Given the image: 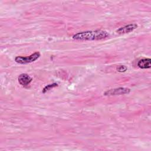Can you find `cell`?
Masks as SVG:
<instances>
[{
	"label": "cell",
	"instance_id": "7a4b0ae2",
	"mask_svg": "<svg viewBox=\"0 0 151 151\" xmlns=\"http://www.w3.org/2000/svg\"><path fill=\"white\" fill-rule=\"evenodd\" d=\"M40 57V53L39 52H35L29 56H17L15 58V62L21 64H25L35 61Z\"/></svg>",
	"mask_w": 151,
	"mask_h": 151
},
{
	"label": "cell",
	"instance_id": "5b68a950",
	"mask_svg": "<svg viewBox=\"0 0 151 151\" xmlns=\"http://www.w3.org/2000/svg\"><path fill=\"white\" fill-rule=\"evenodd\" d=\"M18 80L19 83L21 85L23 86H28L32 81V79L29 76L24 73L20 74L18 78Z\"/></svg>",
	"mask_w": 151,
	"mask_h": 151
},
{
	"label": "cell",
	"instance_id": "3957f363",
	"mask_svg": "<svg viewBox=\"0 0 151 151\" xmlns=\"http://www.w3.org/2000/svg\"><path fill=\"white\" fill-rule=\"evenodd\" d=\"M130 91V90L126 87H119L113 89H110L104 92L105 96H116V95H122L128 94Z\"/></svg>",
	"mask_w": 151,
	"mask_h": 151
},
{
	"label": "cell",
	"instance_id": "ba28073f",
	"mask_svg": "<svg viewBox=\"0 0 151 151\" xmlns=\"http://www.w3.org/2000/svg\"><path fill=\"white\" fill-rule=\"evenodd\" d=\"M127 68L125 65H120L117 68V70L119 72H124L127 70Z\"/></svg>",
	"mask_w": 151,
	"mask_h": 151
},
{
	"label": "cell",
	"instance_id": "52a82bcc",
	"mask_svg": "<svg viewBox=\"0 0 151 151\" xmlns=\"http://www.w3.org/2000/svg\"><path fill=\"white\" fill-rule=\"evenodd\" d=\"M58 86V84L57 83H54L52 84H48L47 86H46L42 90V93H46L47 91L50 90L51 89H52V88L54 87H55Z\"/></svg>",
	"mask_w": 151,
	"mask_h": 151
},
{
	"label": "cell",
	"instance_id": "8992f818",
	"mask_svg": "<svg viewBox=\"0 0 151 151\" xmlns=\"http://www.w3.org/2000/svg\"><path fill=\"white\" fill-rule=\"evenodd\" d=\"M137 65L142 69L149 68L151 66V60L150 58H143L138 62Z\"/></svg>",
	"mask_w": 151,
	"mask_h": 151
},
{
	"label": "cell",
	"instance_id": "277c9868",
	"mask_svg": "<svg viewBox=\"0 0 151 151\" xmlns=\"http://www.w3.org/2000/svg\"><path fill=\"white\" fill-rule=\"evenodd\" d=\"M137 27V25L135 23L130 24L129 25H126L124 27L119 28L117 29L116 32L119 34H128L132 31H133Z\"/></svg>",
	"mask_w": 151,
	"mask_h": 151
},
{
	"label": "cell",
	"instance_id": "6da1fadb",
	"mask_svg": "<svg viewBox=\"0 0 151 151\" xmlns=\"http://www.w3.org/2000/svg\"><path fill=\"white\" fill-rule=\"evenodd\" d=\"M109 35V33L103 30L87 31L74 34L73 38L76 40L93 41L103 40L108 37Z\"/></svg>",
	"mask_w": 151,
	"mask_h": 151
}]
</instances>
